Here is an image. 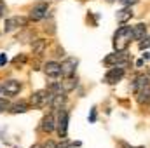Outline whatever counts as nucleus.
Returning a JSON list of instances; mask_svg holds the SVG:
<instances>
[{"mask_svg":"<svg viewBox=\"0 0 150 148\" xmlns=\"http://www.w3.org/2000/svg\"><path fill=\"white\" fill-rule=\"evenodd\" d=\"M19 91H21V84L18 80H5V84L2 85V92L5 96H16L19 94Z\"/></svg>","mask_w":150,"mask_h":148,"instance_id":"0eeeda50","label":"nucleus"},{"mask_svg":"<svg viewBox=\"0 0 150 148\" xmlns=\"http://www.w3.org/2000/svg\"><path fill=\"white\" fill-rule=\"evenodd\" d=\"M149 47H150V37L140 40V49H142V51H143V49H149Z\"/></svg>","mask_w":150,"mask_h":148,"instance_id":"aec40b11","label":"nucleus"},{"mask_svg":"<svg viewBox=\"0 0 150 148\" xmlns=\"http://www.w3.org/2000/svg\"><path fill=\"white\" fill-rule=\"evenodd\" d=\"M75 68H77V59H74V58H68L61 63V72L65 77H72L75 73Z\"/></svg>","mask_w":150,"mask_h":148,"instance_id":"9d476101","label":"nucleus"},{"mask_svg":"<svg viewBox=\"0 0 150 148\" xmlns=\"http://www.w3.org/2000/svg\"><path fill=\"white\" fill-rule=\"evenodd\" d=\"M54 127H56V120H54V117L49 113L47 117H44V120H42V125H40V129L44 131V132H52L54 131Z\"/></svg>","mask_w":150,"mask_h":148,"instance_id":"9b49d317","label":"nucleus"},{"mask_svg":"<svg viewBox=\"0 0 150 148\" xmlns=\"http://www.w3.org/2000/svg\"><path fill=\"white\" fill-rule=\"evenodd\" d=\"M25 59H26V58H25V56H18V58H16V59H14V63H16V65H18V63H19V61H21V63H23V61H25Z\"/></svg>","mask_w":150,"mask_h":148,"instance_id":"393cba45","label":"nucleus"},{"mask_svg":"<svg viewBox=\"0 0 150 148\" xmlns=\"http://www.w3.org/2000/svg\"><path fill=\"white\" fill-rule=\"evenodd\" d=\"M56 127H58V134H59V138L65 140V138H67V131H68V111L59 110Z\"/></svg>","mask_w":150,"mask_h":148,"instance_id":"20e7f679","label":"nucleus"},{"mask_svg":"<svg viewBox=\"0 0 150 148\" xmlns=\"http://www.w3.org/2000/svg\"><path fill=\"white\" fill-rule=\"evenodd\" d=\"M147 85H150L149 77H145V75H136V78H134V82H133V91L138 92L140 89H143V87H147Z\"/></svg>","mask_w":150,"mask_h":148,"instance_id":"4468645a","label":"nucleus"},{"mask_svg":"<svg viewBox=\"0 0 150 148\" xmlns=\"http://www.w3.org/2000/svg\"><path fill=\"white\" fill-rule=\"evenodd\" d=\"M75 87H77V78H74V75H72V77H67V78L61 82L63 92H70V91H74Z\"/></svg>","mask_w":150,"mask_h":148,"instance_id":"dca6fc26","label":"nucleus"},{"mask_svg":"<svg viewBox=\"0 0 150 148\" xmlns=\"http://www.w3.org/2000/svg\"><path fill=\"white\" fill-rule=\"evenodd\" d=\"M47 4L45 2H40L37 5H33V9L30 11V19H33V21H40V19H44L45 16H47Z\"/></svg>","mask_w":150,"mask_h":148,"instance_id":"39448f33","label":"nucleus"},{"mask_svg":"<svg viewBox=\"0 0 150 148\" xmlns=\"http://www.w3.org/2000/svg\"><path fill=\"white\" fill-rule=\"evenodd\" d=\"M44 72H45L47 77H51V78H59V77L63 75V72H61V65H59V63H54V61L45 63Z\"/></svg>","mask_w":150,"mask_h":148,"instance_id":"1a4fd4ad","label":"nucleus"},{"mask_svg":"<svg viewBox=\"0 0 150 148\" xmlns=\"http://www.w3.org/2000/svg\"><path fill=\"white\" fill-rule=\"evenodd\" d=\"M72 147H74V143H67V141H63V143L56 145V148H72Z\"/></svg>","mask_w":150,"mask_h":148,"instance_id":"5701e85b","label":"nucleus"},{"mask_svg":"<svg viewBox=\"0 0 150 148\" xmlns=\"http://www.w3.org/2000/svg\"><path fill=\"white\" fill-rule=\"evenodd\" d=\"M147 37V25L138 23L136 26H133V38L134 40H143Z\"/></svg>","mask_w":150,"mask_h":148,"instance_id":"ddd939ff","label":"nucleus"},{"mask_svg":"<svg viewBox=\"0 0 150 148\" xmlns=\"http://www.w3.org/2000/svg\"><path fill=\"white\" fill-rule=\"evenodd\" d=\"M131 18H133V11H131L129 5H126V9H122V11L117 12V21H120V23H124V21H127Z\"/></svg>","mask_w":150,"mask_h":148,"instance_id":"f3484780","label":"nucleus"},{"mask_svg":"<svg viewBox=\"0 0 150 148\" xmlns=\"http://www.w3.org/2000/svg\"><path fill=\"white\" fill-rule=\"evenodd\" d=\"M9 111H11V113H25V111H28V103L19 101V103L9 106Z\"/></svg>","mask_w":150,"mask_h":148,"instance_id":"a211bd4d","label":"nucleus"},{"mask_svg":"<svg viewBox=\"0 0 150 148\" xmlns=\"http://www.w3.org/2000/svg\"><path fill=\"white\" fill-rule=\"evenodd\" d=\"M0 92H2V85H0Z\"/></svg>","mask_w":150,"mask_h":148,"instance_id":"7c9ffc66","label":"nucleus"},{"mask_svg":"<svg viewBox=\"0 0 150 148\" xmlns=\"http://www.w3.org/2000/svg\"><path fill=\"white\" fill-rule=\"evenodd\" d=\"M103 61H105V65H108V66H119V68H127V66L131 65V58H129V54H126L124 51H117V54L107 56Z\"/></svg>","mask_w":150,"mask_h":148,"instance_id":"f03ea898","label":"nucleus"},{"mask_svg":"<svg viewBox=\"0 0 150 148\" xmlns=\"http://www.w3.org/2000/svg\"><path fill=\"white\" fill-rule=\"evenodd\" d=\"M65 101H67L65 92H61V94H54V96H52V101H51V106H52L54 110H61V106L65 105Z\"/></svg>","mask_w":150,"mask_h":148,"instance_id":"2eb2a0df","label":"nucleus"},{"mask_svg":"<svg viewBox=\"0 0 150 148\" xmlns=\"http://www.w3.org/2000/svg\"><path fill=\"white\" fill-rule=\"evenodd\" d=\"M32 148H40V145H33V147H32Z\"/></svg>","mask_w":150,"mask_h":148,"instance_id":"c756f323","label":"nucleus"},{"mask_svg":"<svg viewBox=\"0 0 150 148\" xmlns=\"http://www.w3.org/2000/svg\"><path fill=\"white\" fill-rule=\"evenodd\" d=\"M52 96H54V94H52L51 91H37V92H33V94H32L30 103H32L35 108H44V106L51 105Z\"/></svg>","mask_w":150,"mask_h":148,"instance_id":"7ed1b4c3","label":"nucleus"},{"mask_svg":"<svg viewBox=\"0 0 150 148\" xmlns=\"http://www.w3.org/2000/svg\"><path fill=\"white\" fill-rule=\"evenodd\" d=\"M143 59H150V52H145L143 54Z\"/></svg>","mask_w":150,"mask_h":148,"instance_id":"cd10ccee","label":"nucleus"},{"mask_svg":"<svg viewBox=\"0 0 150 148\" xmlns=\"http://www.w3.org/2000/svg\"><path fill=\"white\" fill-rule=\"evenodd\" d=\"M122 77H124V68L113 66V68H110V70L107 72V75H105V82L112 85V84H117Z\"/></svg>","mask_w":150,"mask_h":148,"instance_id":"6e6552de","label":"nucleus"},{"mask_svg":"<svg viewBox=\"0 0 150 148\" xmlns=\"http://www.w3.org/2000/svg\"><path fill=\"white\" fill-rule=\"evenodd\" d=\"M94 118H96V113H94V110H93V111H91V122H93Z\"/></svg>","mask_w":150,"mask_h":148,"instance_id":"bb28decb","label":"nucleus"},{"mask_svg":"<svg viewBox=\"0 0 150 148\" xmlns=\"http://www.w3.org/2000/svg\"><path fill=\"white\" fill-rule=\"evenodd\" d=\"M133 38V28L131 26H120L113 35V47L115 51H126Z\"/></svg>","mask_w":150,"mask_h":148,"instance_id":"f257e3e1","label":"nucleus"},{"mask_svg":"<svg viewBox=\"0 0 150 148\" xmlns=\"http://www.w3.org/2000/svg\"><path fill=\"white\" fill-rule=\"evenodd\" d=\"M26 23H28V19H26V18L14 16V18H9V19L5 21V26H4V30H5V32H12V30H16V28L26 26Z\"/></svg>","mask_w":150,"mask_h":148,"instance_id":"423d86ee","label":"nucleus"},{"mask_svg":"<svg viewBox=\"0 0 150 148\" xmlns=\"http://www.w3.org/2000/svg\"><path fill=\"white\" fill-rule=\"evenodd\" d=\"M5 11H7V7H5V4H4V2L0 0V18H2L4 14H5Z\"/></svg>","mask_w":150,"mask_h":148,"instance_id":"b1692460","label":"nucleus"},{"mask_svg":"<svg viewBox=\"0 0 150 148\" xmlns=\"http://www.w3.org/2000/svg\"><path fill=\"white\" fill-rule=\"evenodd\" d=\"M124 148H143V147H124Z\"/></svg>","mask_w":150,"mask_h":148,"instance_id":"c85d7f7f","label":"nucleus"},{"mask_svg":"<svg viewBox=\"0 0 150 148\" xmlns=\"http://www.w3.org/2000/svg\"><path fill=\"white\" fill-rule=\"evenodd\" d=\"M136 99H138L140 105H149L150 103V85L140 89V91L136 92Z\"/></svg>","mask_w":150,"mask_h":148,"instance_id":"f8f14e48","label":"nucleus"},{"mask_svg":"<svg viewBox=\"0 0 150 148\" xmlns=\"http://www.w3.org/2000/svg\"><path fill=\"white\" fill-rule=\"evenodd\" d=\"M9 108V103H7V99H2L0 98V111H5Z\"/></svg>","mask_w":150,"mask_h":148,"instance_id":"412c9836","label":"nucleus"},{"mask_svg":"<svg viewBox=\"0 0 150 148\" xmlns=\"http://www.w3.org/2000/svg\"><path fill=\"white\" fill-rule=\"evenodd\" d=\"M119 2H120L122 5H129V7H131V5H134L138 0H119Z\"/></svg>","mask_w":150,"mask_h":148,"instance_id":"4be33fe9","label":"nucleus"},{"mask_svg":"<svg viewBox=\"0 0 150 148\" xmlns=\"http://www.w3.org/2000/svg\"><path fill=\"white\" fill-rule=\"evenodd\" d=\"M108 2H115V0H108Z\"/></svg>","mask_w":150,"mask_h":148,"instance_id":"2f4dec72","label":"nucleus"},{"mask_svg":"<svg viewBox=\"0 0 150 148\" xmlns=\"http://www.w3.org/2000/svg\"><path fill=\"white\" fill-rule=\"evenodd\" d=\"M4 63H7V56L5 54H0V65H4Z\"/></svg>","mask_w":150,"mask_h":148,"instance_id":"a878e982","label":"nucleus"},{"mask_svg":"<svg viewBox=\"0 0 150 148\" xmlns=\"http://www.w3.org/2000/svg\"><path fill=\"white\" fill-rule=\"evenodd\" d=\"M44 49H45V42H44V40H37V44L33 45V52H35V54H42Z\"/></svg>","mask_w":150,"mask_h":148,"instance_id":"6ab92c4d","label":"nucleus"},{"mask_svg":"<svg viewBox=\"0 0 150 148\" xmlns=\"http://www.w3.org/2000/svg\"><path fill=\"white\" fill-rule=\"evenodd\" d=\"M149 75H150V68H149Z\"/></svg>","mask_w":150,"mask_h":148,"instance_id":"473e14b6","label":"nucleus"}]
</instances>
